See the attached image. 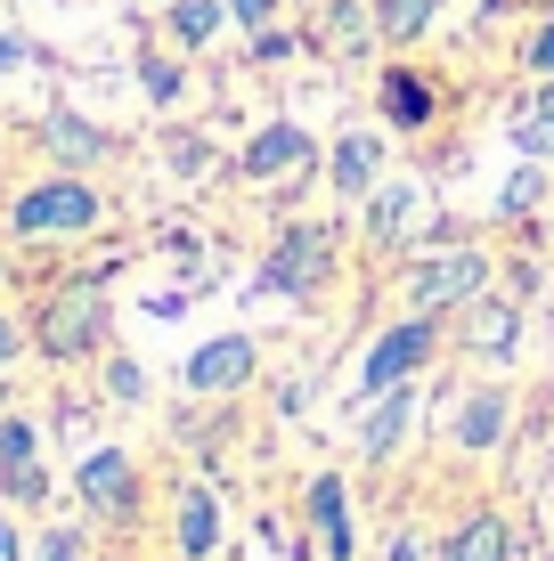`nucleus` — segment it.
<instances>
[{
    "label": "nucleus",
    "instance_id": "1",
    "mask_svg": "<svg viewBox=\"0 0 554 561\" xmlns=\"http://www.w3.org/2000/svg\"><path fill=\"white\" fill-rule=\"evenodd\" d=\"M114 261L99 268H66L42 301H33V358L42 366H99L114 351Z\"/></svg>",
    "mask_w": 554,
    "mask_h": 561
},
{
    "label": "nucleus",
    "instance_id": "2",
    "mask_svg": "<svg viewBox=\"0 0 554 561\" xmlns=\"http://www.w3.org/2000/svg\"><path fill=\"white\" fill-rule=\"evenodd\" d=\"M106 187L90 180V171H42V180L9 187V204H0V220H9L16 244H57V237H99L106 228Z\"/></svg>",
    "mask_w": 554,
    "mask_h": 561
},
{
    "label": "nucleus",
    "instance_id": "3",
    "mask_svg": "<svg viewBox=\"0 0 554 561\" xmlns=\"http://www.w3.org/2000/svg\"><path fill=\"white\" fill-rule=\"evenodd\" d=\"M482 294H498V253L482 237H449V244H425L399 268V309H425V318H456Z\"/></svg>",
    "mask_w": 554,
    "mask_h": 561
},
{
    "label": "nucleus",
    "instance_id": "4",
    "mask_svg": "<svg viewBox=\"0 0 554 561\" xmlns=\"http://www.w3.org/2000/svg\"><path fill=\"white\" fill-rule=\"evenodd\" d=\"M441 351H449V318L399 309L392 325H375V334H368V351H359V366H351V391H342V399H351V408H368V399L399 391V382H425Z\"/></svg>",
    "mask_w": 554,
    "mask_h": 561
},
{
    "label": "nucleus",
    "instance_id": "5",
    "mask_svg": "<svg viewBox=\"0 0 554 561\" xmlns=\"http://www.w3.org/2000/svg\"><path fill=\"white\" fill-rule=\"evenodd\" d=\"M335 261H342V228L335 220H285L261 253L253 285L261 294H285V301H318L335 285Z\"/></svg>",
    "mask_w": 554,
    "mask_h": 561
},
{
    "label": "nucleus",
    "instance_id": "6",
    "mask_svg": "<svg viewBox=\"0 0 554 561\" xmlns=\"http://www.w3.org/2000/svg\"><path fill=\"white\" fill-rule=\"evenodd\" d=\"M74 496H82V513L99 520V529L114 537H131L139 529V513H147V472H139V456L131 448H114V439H90V448H74Z\"/></svg>",
    "mask_w": 554,
    "mask_h": 561
},
{
    "label": "nucleus",
    "instance_id": "7",
    "mask_svg": "<svg viewBox=\"0 0 554 561\" xmlns=\"http://www.w3.org/2000/svg\"><path fill=\"white\" fill-rule=\"evenodd\" d=\"M359 237L375 244V253H425V244H449V228L432 220V187L408 180V171H384L375 180V196L359 204Z\"/></svg>",
    "mask_w": 554,
    "mask_h": 561
},
{
    "label": "nucleus",
    "instance_id": "8",
    "mask_svg": "<svg viewBox=\"0 0 554 561\" xmlns=\"http://www.w3.org/2000/svg\"><path fill=\"white\" fill-rule=\"evenodd\" d=\"M513 423H522V391H513L506 375H482V382H465V391L449 399L441 439H449V456H506Z\"/></svg>",
    "mask_w": 554,
    "mask_h": 561
},
{
    "label": "nucleus",
    "instance_id": "9",
    "mask_svg": "<svg viewBox=\"0 0 554 561\" xmlns=\"http://www.w3.org/2000/svg\"><path fill=\"white\" fill-rule=\"evenodd\" d=\"M318 163H327V147H318L294 114H270V123L237 147V163H228V171H237L245 187H294V180H310Z\"/></svg>",
    "mask_w": 554,
    "mask_h": 561
},
{
    "label": "nucleus",
    "instance_id": "10",
    "mask_svg": "<svg viewBox=\"0 0 554 561\" xmlns=\"http://www.w3.org/2000/svg\"><path fill=\"white\" fill-rule=\"evenodd\" d=\"M253 382H261V342L245 334V325H228V334L196 342V351L180 358V391L204 399V408H228V399L253 391Z\"/></svg>",
    "mask_w": 554,
    "mask_h": 561
},
{
    "label": "nucleus",
    "instance_id": "11",
    "mask_svg": "<svg viewBox=\"0 0 554 561\" xmlns=\"http://www.w3.org/2000/svg\"><path fill=\"white\" fill-rule=\"evenodd\" d=\"M318 171H327L335 204L359 211V204L375 196V180L392 171V130H384V123H342L335 139H327V163H318Z\"/></svg>",
    "mask_w": 554,
    "mask_h": 561
},
{
    "label": "nucleus",
    "instance_id": "12",
    "mask_svg": "<svg viewBox=\"0 0 554 561\" xmlns=\"http://www.w3.org/2000/svg\"><path fill=\"white\" fill-rule=\"evenodd\" d=\"M302 520H310L318 561H359V496H351V472H342V463L302 480Z\"/></svg>",
    "mask_w": 554,
    "mask_h": 561
},
{
    "label": "nucleus",
    "instance_id": "13",
    "mask_svg": "<svg viewBox=\"0 0 554 561\" xmlns=\"http://www.w3.org/2000/svg\"><path fill=\"white\" fill-rule=\"evenodd\" d=\"M416 423H425V382H399V391L351 408V456L359 463H392L416 439Z\"/></svg>",
    "mask_w": 554,
    "mask_h": 561
},
{
    "label": "nucleus",
    "instance_id": "14",
    "mask_svg": "<svg viewBox=\"0 0 554 561\" xmlns=\"http://www.w3.org/2000/svg\"><path fill=\"white\" fill-rule=\"evenodd\" d=\"M375 123H384L392 139H425V130L441 123V73L384 66V73H375Z\"/></svg>",
    "mask_w": 554,
    "mask_h": 561
},
{
    "label": "nucleus",
    "instance_id": "15",
    "mask_svg": "<svg viewBox=\"0 0 554 561\" xmlns=\"http://www.w3.org/2000/svg\"><path fill=\"white\" fill-rule=\"evenodd\" d=\"M456 351H465L473 366H513L522 358V301L513 294H482L473 309H456Z\"/></svg>",
    "mask_w": 554,
    "mask_h": 561
},
{
    "label": "nucleus",
    "instance_id": "16",
    "mask_svg": "<svg viewBox=\"0 0 554 561\" xmlns=\"http://www.w3.org/2000/svg\"><path fill=\"white\" fill-rule=\"evenodd\" d=\"M228 537V505L213 480H180L171 489V561H221Z\"/></svg>",
    "mask_w": 554,
    "mask_h": 561
},
{
    "label": "nucleus",
    "instance_id": "17",
    "mask_svg": "<svg viewBox=\"0 0 554 561\" xmlns=\"http://www.w3.org/2000/svg\"><path fill=\"white\" fill-rule=\"evenodd\" d=\"M42 154H49L57 171H99L106 154H114V130L90 123V114H74V106H49L42 114Z\"/></svg>",
    "mask_w": 554,
    "mask_h": 561
},
{
    "label": "nucleus",
    "instance_id": "18",
    "mask_svg": "<svg viewBox=\"0 0 554 561\" xmlns=\"http://www.w3.org/2000/svg\"><path fill=\"white\" fill-rule=\"evenodd\" d=\"M441 561H513V520L498 505H465L441 537Z\"/></svg>",
    "mask_w": 554,
    "mask_h": 561
},
{
    "label": "nucleus",
    "instance_id": "19",
    "mask_svg": "<svg viewBox=\"0 0 554 561\" xmlns=\"http://www.w3.org/2000/svg\"><path fill=\"white\" fill-rule=\"evenodd\" d=\"M221 25H228V0H163V42L180 49V57L213 49Z\"/></svg>",
    "mask_w": 554,
    "mask_h": 561
},
{
    "label": "nucleus",
    "instance_id": "20",
    "mask_svg": "<svg viewBox=\"0 0 554 561\" xmlns=\"http://www.w3.org/2000/svg\"><path fill=\"white\" fill-rule=\"evenodd\" d=\"M368 9H375V42L384 49H416L449 16V0H368Z\"/></svg>",
    "mask_w": 554,
    "mask_h": 561
},
{
    "label": "nucleus",
    "instance_id": "21",
    "mask_svg": "<svg viewBox=\"0 0 554 561\" xmlns=\"http://www.w3.org/2000/svg\"><path fill=\"white\" fill-rule=\"evenodd\" d=\"M513 147L530 154V163H554V82H539L513 114Z\"/></svg>",
    "mask_w": 554,
    "mask_h": 561
},
{
    "label": "nucleus",
    "instance_id": "22",
    "mask_svg": "<svg viewBox=\"0 0 554 561\" xmlns=\"http://www.w3.org/2000/svg\"><path fill=\"white\" fill-rule=\"evenodd\" d=\"M42 415H25V408H0V472H25V463H42Z\"/></svg>",
    "mask_w": 554,
    "mask_h": 561
},
{
    "label": "nucleus",
    "instance_id": "23",
    "mask_svg": "<svg viewBox=\"0 0 554 561\" xmlns=\"http://www.w3.org/2000/svg\"><path fill=\"white\" fill-rule=\"evenodd\" d=\"M99 399L106 408H147V366L131 351H106L99 358Z\"/></svg>",
    "mask_w": 554,
    "mask_h": 561
},
{
    "label": "nucleus",
    "instance_id": "24",
    "mask_svg": "<svg viewBox=\"0 0 554 561\" xmlns=\"http://www.w3.org/2000/svg\"><path fill=\"white\" fill-rule=\"evenodd\" d=\"M33 561H99L90 553V513L82 520H42L33 529Z\"/></svg>",
    "mask_w": 554,
    "mask_h": 561
},
{
    "label": "nucleus",
    "instance_id": "25",
    "mask_svg": "<svg viewBox=\"0 0 554 561\" xmlns=\"http://www.w3.org/2000/svg\"><path fill=\"white\" fill-rule=\"evenodd\" d=\"M368 42H375V9H368V0H335V9H327V49L351 57V49H368Z\"/></svg>",
    "mask_w": 554,
    "mask_h": 561
},
{
    "label": "nucleus",
    "instance_id": "26",
    "mask_svg": "<svg viewBox=\"0 0 554 561\" xmlns=\"http://www.w3.org/2000/svg\"><path fill=\"white\" fill-rule=\"evenodd\" d=\"M546 171H554V163H530V154H522V171L498 187V220H530V211L546 204Z\"/></svg>",
    "mask_w": 554,
    "mask_h": 561
},
{
    "label": "nucleus",
    "instance_id": "27",
    "mask_svg": "<svg viewBox=\"0 0 554 561\" xmlns=\"http://www.w3.org/2000/svg\"><path fill=\"white\" fill-rule=\"evenodd\" d=\"M139 99H147V106H180V99H188V66L147 49V57H139Z\"/></svg>",
    "mask_w": 554,
    "mask_h": 561
},
{
    "label": "nucleus",
    "instance_id": "28",
    "mask_svg": "<svg viewBox=\"0 0 554 561\" xmlns=\"http://www.w3.org/2000/svg\"><path fill=\"white\" fill-rule=\"evenodd\" d=\"M49 463H25V472H0V505H25V513H42L49 505Z\"/></svg>",
    "mask_w": 554,
    "mask_h": 561
},
{
    "label": "nucleus",
    "instance_id": "29",
    "mask_svg": "<svg viewBox=\"0 0 554 561\" xmlns=\"http://www.w3.org/2000/svg\"><path fill=\"white\" fill-rule=\"evenodd\" d=\"M375 561H441V546L425 537V520H392V529H384V553H375Z\"/></svg>",
    "mask_w": 554,
    "mask_h": 561
},
{
    "label": "nucleus",
    "instance_id": "30",
    "mask_svg": "<svg viewBox=\"0 0 554 561\" xmlns=\"http://www.w3.org/2000/svg\"><path fill=\"white\" fill-rule=\"evenodd\" d=\"M33 66H42V42L16 33V25H0V82H9V73H33Z\"/></svg>",
    "mask_w": 554,
    "mask_h": 561
},
{
    "label": "nucleus",
    "instance_id": "31",
    "mask_svg": "<svg viewBox=\"0 0 554 561\" xmlns=\"http://www.w3.org/2000/svg\"><path fill=\"white\" fill-rule=\"evenodd\" d=\"M294 49H302V33L285 25V16H278V25H261V33H253V66H285Z\"/></svg>",
    "mask_w": 554,
    "mask_h": 561
},
{
    "label": "nucleus",
    "instance_id": "32",
    "mask_svg": "<svg viewBox=\"0 0 554 561\" xmlns=\"http://www.w3.org/2000/svg\"><path fill=\"white\" fill-rule=\"evenodd\" d=\"M522 66H530V82H554V16H539V25H530Z\"/></svg>",
    "mask_w": 554,
    "mask_h": 561
},
{
    "label": "nucleus",
    "instance_id": "33",
    "mask_svg": "<svg viewBox=\"0 0 554 561\" xmlns=\"http://www.w3.org/2000/svg\"><path fill=\"white\" fill-rule=\"evenodd\" d=\"M33 358V325L16 309H0V366H25Z\"/></svg>",
    "mask_w": 554,
    "mask_h": 561
},
{
    "label": "nucleus",
    "instance_id": "34",
    "mask_svg": "<svg viewBox=\"0 0 554 561\" xmlns=\"http://www.w3.org/2000/svg\"><path fill=\"white\" fill-rule=\"evenodd\" d=\"M278 16H285V0H228V25H245V33L278 25Z\"/></svg>",
    "mask_w": 554,
    "mask_h": 561
},
{
    "label": "nucleus",
    "instance_id": "35",
    "mask_svg": "<svg viewBox=\"0 0 554 561\" xmlns=\"http://www.w3.org/2000/svg\"><path fill=\"white\" fill-rule=\"evenodd\" d=\"M25 529H16V505H0V561H25Z\"/></svg>",
    "mask_w": 554,
    "mask_h": 561
},
{
    "label": "nucleus",
    "instance_id": "36",
    "mask_svg": "<svg viewBox=\"0 0 554 561\" xmlns=\"http://www.w3.org/2000/svg\"><path fill=\"white\" fill-rule=\"evenodd\" d=\"M213 154H204V139H171V171H204Z\"/></svg>",
    "mask_w": 554,
    "mask_h": 561
},
{
    "label": "nucleus",
    "instance_id": "37",
    "mask_svg": "<svg viewBox=\"0 0 554 561\" xmlns=\"http://www.w3.org/2000/svg\"><path fill=\"white\" fill-rule=\"evenodd\" d=\"M473 16H482V25H506V16H513V0H473Z\"/></svg>",
    "mask_w": 554,
    "mask_h": 561
},
{
    "label": "nucleus",
    "instance_id": "38",
    "mask_svg": "<svg viewBox=\"0 0 554 561\" xmlns=\"http://www.w3.org/2000/svg\"><path fill=\"white\" fill-rule=\"evenodd\" d=\"M0 408H16V382H9V366H0Z\"/></svg>",
    "mask_w": 554,
    "mask_h": 561
},
{
    "label": "nucleus",
    "instance_id": "39",
    "mask_svg": "<svg viewBox=\"0 0 554 561\" xmlns=\"http://www.w3.org/2000/svg\"><path fill=\"white\" fill-rule=\"evenodd\" d=\"M310 553H318V546H294V561H310Z\"/></svg>",
    "mask_w": 554,
    "mask_h": 561
},
{
    "label": "nucleus",
    "instance_id": "40",
    "mask_svg": "<svg viewBox=\"0 0 554 561\" xmlns=\"http://www.w3.org/2000/svg\"><path fill=\"white\" fill-rule=\"evenodd\" d=\"M0 277H9V261H0Z\"/></svg>",
    "mask_w": 554,
    "mask_h": 561
},
{
    "label": "nucleus",
    "instance_id": "41",
    "mask_svg": "<svg viewBox=\"0 0 554 561\" xmlns=\"http://www.w3.org/2000/svg\"><path fill=\"white\" fill-rule=\"evenodd\" d=\"M156 9H163V0H156Z\"/></svg>",
    "mask_w": 554,
    "mask_h": 561
}]
</instances>
